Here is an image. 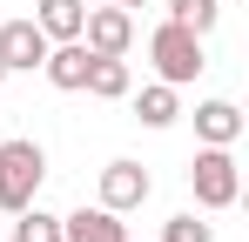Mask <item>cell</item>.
Returning <instances> with one entry per match:
<instances>
[{
    "label": "cell",
    "mask_w": 249,
    "mask_h": 242,
    "mask_svg": "<svg viewBox=\"0 0 249 242\" xmlns=\"http://www.w3.org/2000/svg\"><path fill=\"white\" fill-rule=\"evenodd\" d=\"M81 47L88 54H128V47H135V14H128V7H88Z\"/></svg>",
    "instance_id": "obj_5"
},
{
    "label": "cell",
    "mask_w": 249,
    "mask_h": 242,
    "mask_svg": "<svg viewBox=\"0 0 249 242\" xmlns=\"http://www.w3.org/2000/svg\"><path fill=\"white\" fill-rule=\"evenodd\" d=\"M155 195V175L142 168V161H108L101 168V208H115V215H128V208H142V202Z\"/></svg>",
    "instance_id": "obj_4"
},
{
    "label": "cell",
    "mask_w": 249,
    "mask_h": 242,
    "mask_svg": "<svg viewBox=\"0 0 249 242\" xmlns=\"http://www.w3.org/2000/svg\"><path fill=\"white\" fill-rule=\"evenodd\" d=\"M88 61H94V54H88L81 40H54V47H47V61H41V74L54 81L61 94H81V81H88Z\"/></svg>",
    "instance_id": "obj_9"
},
{
    "label": "cell",
    "mask_w": 249,
    "mask_h": 242,
    "mask_svg": "<svg viewBox=\"0 0 249 242\" xmlns=\"http://www.w3.org/2000/svg\"><path fill=\"white\" fill-rule=\"evenodd\" d=\"M14 242H61V215H47L41 202H27L20 222H14Z\"/></svg>",
    "instance_id": "obj_14"
},
{
    "label": "cell",
    "mask_w": 249,
    "mask_h": 242,
    "mask_svg": "<svg viewBox=\"0 0 249 242\" xmlns=\"http://www.w3.org/2000/svg\"><path fill=\"white\" fill-rule=\"evenodd\" d=\"M41 182H47V148L27 135H7L0 141V208L20 215L27 202H41Z\"/></svg>",
    "instance_id": "obj_1"
},
{
    "label": "cell",
    "mask_w": 249,
    "mask_h": 242,
    "mask_svg": "<svg viewBox=\"0 0 249 242\" xmlns=\"http://www.w3.org/2000/svg\"><path fill=\"white\" fill-rule=\"evenodd\" d=\"M196 141L202 148H236L243 141V108L222 101V94L215 101H196Z\"/></svg>",
    "instance_id": "obj_7"
},
{
    "label": "cell",
    "mask_w": 249,
    "mask_h": 242,
    "mask_svg": "<svg viewBox=\"0 0 249 242\" xmlns=\"http://www.w3.org/2000/svg\"><path fill=\"white\" fill-rule=\"evenodd\" d=\"M61 242H128V222L115 208H74V215H61Z\"/></svg>",
    "instance_id": "obj_8"
},
{
    "label": "cell",
    "mask_w": 249,
    "mask_h": 242,
    "mask_svg": "<svg viewBox=\"0 0 249 242\" xmlns=\"http://www.w3.org/2000/svg\"><path fill=\"white\" fill-rule=\"evenodd\" d=\"M175 115H182V101H175L168 81H148V87L135 94V121H142V128H175Z\"/></svg>",
    "instance_id": "obj_12"
},
{
    "label": "cell",
    "mask_w": 249,
    "mask_h": 242,
    "mask_svg": "<svg viewBox=\"0 0 249 242\" xmlns=\"http://www.w3.org/2000/svg\"><path fill=\"white\" fill-rule=\"evenodd\" d=\"M162 242H215V222H202L196 208H182V215H168Z\"/></svg>",
    "instance_id": "obj_15"
},
{
    "label": "cell",
    "mask_w": 249,
    "mask_h": 242,
    "mask_svg": "<svg viewBox=\"0 0 249 242\" xmlns=\"http://www.w3.org/2000/svg\"><path fill=\"white\" fill-rule=\"evenodd\" d=\"M81 94H94V101H128V94H135V74H128V61H122V54H94V61H88Z\"/></svg>",
    "instance_id": "obj_10"
},
{
    "label": "cell",
    "mask_w": 249,
    "mask_h": 242,
    "mask_svg": "<svg viewBox=\"0 0 249 242\" xmlns=\"http://www.w3.org/2000/svg\"><path fill=\"white\" fill-rule=\"evenodd\" d=\"M47 47H54V40H47L34 20H0V61H7V74H34L47 61Z\"/></svg>",
    "instance_id": "obj_6"
},
{
    "label": "cell",
    "mask_w": 249,
    "mask_h": 242,
    "mask_svg": "<svg viewBox=\"0 0 249 242\" xmlns=\"http://www.w3.org/2000/svg\"><path fill=\"white\" fill-rule=\"evenodd\" d=\"M81 20H88V0H34V27L47 40H81Z\"/></svg>",
    "instance_id": "obj_11"
},
{
    "label": "cell",
    "mask_w": 249,
    "mask_h": 242,
    "mask_svg": "<svg viewBox=\"0 0 249 242\" xmlns=\"http://www.w3.org/2000/svg\"><path fill=\"white\" fill-rule=\"evenodd\" d=\"M168 20H182L189 34H215V20H222V0H168Z\"/></svg>",
    "instance_id": "obj_13"
},
{
    "label": "cell",
    "mask_w": 249,
    "mask_h": 242,
    "mask_svg": "<svg viewBox=\"0 0 249 242\" xmlns=\"http://www.w3.org/2000/svg\"><path fill=\"white\" fill-rule=\"evenodd\" d=\"M88 7H148V0H88Z\"/></svg>",
    "instance_id": "obj_16"
},
{
    "label": "cell",
    "mask_w": 249,
    "mask_h": 242,
    "mask_svg": "<svg viewBox=\"0 0 249 242\" xmlns=\"http://www.w3.org/2000/svg\"><path fill=\"white\" fill-rule=\"evenodd\" d=\"M148 61H155V81H168V87H189V81L202 74V34H189L182 20H162L155 34H148Z\"/></svg>",
    "instance_id": "obj_2"
},
{
    "label": "cell",
    "mask_w": 249,
    "mask_h": 242,
    "mask_svg": "<svg viewBox=\"0 0 249 242\" xmlns=\"http://www.w3.org/2000/svg\"><path fill=\"white\" fill-rule=\"evenodd\" d=\"M0 87H7V61H0Z\"/></svg>",
    "instance_id": "obj_17"
},
{
    "label": "cell",
    "mask_w": 249,
    "mask_h": 242,
    "mask_svg": "<svg viewBox=\"0 0 249 242\" xmlns=\"http://www.w3.org/2000/svg\"><path fill=\"white\" fill-rule=\"evenodd\" d=\"M189 189H196V208H236L243 195V168L229 148H196L189 161Z\"/></svg>",
    "instance_id": "obj_3"
}]
</instances>
